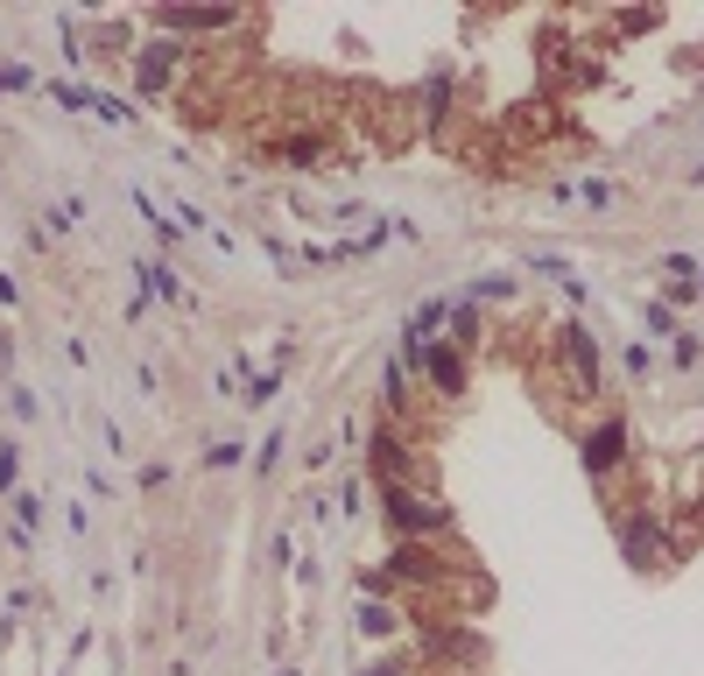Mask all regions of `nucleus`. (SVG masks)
Wrapping results in <instances>:
<instances>
[{
  "instance_id": "16",
  "label": "nucleus",
  "mask_w": 704,
  "mask_h": 676,
  "mask_svg": "<svg viewBox=\"0 0 704 676\" xmlns=\"http://www.w3.org/2000/svg\"><path fill=\"white\" fill-rule=\"evenodd\" d=\"M472 296H486V304H493V296H515V275H479Z\"/></svg>"
},
{
  "instance_id": "9",
  "label": "nucleus",
  "mask_w": 704,
  "mask_h": 676,
  "mask_svg": "<svg viewBox=\"0 0 704 676\" xmlns=\"http://www.w3.org/2000/svg\"><path fill=\"white\" fill-rule=\"evenodd\" d=\"M359 627H367V635H395L402 613H395V606H381V599H367V606H359Z\"/></svg>"
},
{
  "instance_id": "21",
  "label": "nucleus",
  "mask_w": 704,
  "mask_h": 676,
  "mask_svg": "<svg viewBox=\"0 0 704 676\" xmlns=\"http://www.w3.org/2000/svg\"><path fill=\"white\" fill-rule=\"evenodd\" d=\"M697 296H704V282H697Z\"/></svg>"
},
{
  "instance_id": "6",
  "label": "nucleus",
  "mask_w": 704,
  "mask_h": 676,
  "mask_svg": "<svg viewBox=\"0 0 704 676\" xmlns=\"http://www.w3.org/2000/svg\"><path fill=\"white\" fill-rule=\"evenodd\" d=\"M176 64H184V42L176 36H162V42H148V50H134V85H141L148 99L162 93V85L176 78Z\"/></svg>"
},
{
  "instance_id": "13",
  "label": "nucleus",
  "mask_w": 704,
  "mask_h": 676,
  "mask_svg": "<svg viewBox=\"0 0 704 676\" xmlns=\"http://www.w3.org/2000/svg\"><path fill=\"white\" fill-rule=\"evenodd\" d=\"M275 395H282V381H275V373H254L239 402H247V409H261V402H275Z\"/></svg>"
},
{
  "instance_id": "2",
  "label": "nucleus",
  "mask_w": 704,
  "mask_h": 676,
  "mask_svg": "<svg viewBox=\"0 0 704 676\" xmlns=\"http://www.w3.org/2000/svg\"><path fill=\"white\" fill-rule=\"evenodd\" d=\"M613 529H620V557L634 564V570H663V564L683 557L677 529H669L655 507H627V515H613Z\"/></svg>"
},
{
  "instance_id": "20",
  "label": "nucleus",
  "mask_w": 704,
  "mask_h": 676,
  "mask_svg": "<svg viewBox=\"0 0 704 676\" xmlns=\"http://www.w3.org/2000/svg\"><path fill=\"white\" fill-rule=\"evenodd\" d=\"M367 676H402V669H395V663H373V669H367Z\"/></svg>"
},
{
  "instance_id": "3",
  "label": "nucleus",
  "mask_w": 704,
  "mask_h": 676,
  "mask_svg": "<svg viewBox=\"0 0 704 676\" xmlns=\"http://www.w3.org/2000/svg\"><path fill=\"white\" fill-rule=\"evenodd\" d=\"M557 353H564V367H571V388H578V402H592V395H598V345H592V332H585L578 318L557 332Z\"/></svg>"
},
{
  "instance_id": "5",
  "label": "nucleus",
  "mask_w": 704,
  "mask_h": 676,
  "mask_svg": "<svg viewBox=\"0 0 704 676\" xmlns=\"http://www.w3.org/2000/svg\"><path fill=\"white\" fill-rule=\"evenodd\" d=\"M620 465H627V423H620V416H606V423L585 438V479H592V487H606Z\"/></svg>"
},
{
  "instance_id": "1",
  "label": "nucleus",
  "mask_w": 704,
  "mask_h": 676,
  "mask_svg": "<svg viewBox=\"0 0 704 676\" xmlns=\"http://www.w3.org/2000/svg\"><path fill=\"white\" fill-rule=\"evenodd\" d=\"M373 487H381V515H387L395 543H430V536L452 529V507L437 493H423L416 479H373Z\"/></svg>"
},
{
  "instance_id": "12",
  "label": "nucleus",
  "mask_w": 704,
  "mask_h": 676,
  "mask_svg": "<svg viewBox=\"0 0 704 676\" xmlns=\"http://www.w3.org/2000/svg\"><path fill=\"white\" fill-rule=\"evenodd\" d=\"M641 318H649V332H655V339H669V345L683 339V324L669 318V304H649V310H641Z\"/></svg>"
},
{
  "instance_id": "4",
  "label": "nucleus",
  "mask_w": 704,
  "mask_h": 676,
  "mask_svg": "<svg viewBox=\"0 0 704 676\" xmlns=\"http://www.w3.org/2000/svg\"><path fill=\"white\" fill-rule=\"evenodd\" d=\"M233 8H148V28L156 36H212V28H233Z\"/></svg>"
},
{
  "instance_id": "7",
  "label": "nucleus",
  "mask_w": 704,
  "mask_h": 676,
  "mask_svg": "<svg viewBox=\"0 0 704 676\" xmlns=\"http://www.w3.org/2000/svg\"><path fill=\"white\" fill-rule=\"evenodd\" d=\"M423 373L437 381V395H444V402H452V395H466V353H458V345L430 339V353H423Z\"/></svg>"
},
{
  "instance_id": "18",
  "label": "nucleus",
  "mask_w": 704,
  "mask_h": 676,
  "mask_svg": "<svg viewBox=\"0 0 704 676\" xmlns=\"http://www.w3.org/2000/svg\"><path fill=\"white\" fill-rule=\"evenodd\" d=\"M22 85H36V78H28L22 64H0V93H22Z\"/></svg>"
},
{
  "instance_id": "8",
  "label": "nucleus",
  "mask_w": 704,
  "mask_h": 676,
  "mask_svg": "<svg viewBox=\"0 0 704 676\" xmlns=\"http://www.w3.org/2000/svg\"><path fill=\"white\" fill-rule=\"evenodd\" d=\"M134 268H141L148 296H162V304H190V290H184V275H176V268H162V261H134Z\"/></svg>"
},
{
  "instance_id": "17",
  "label": "nucleus",
  "mask_w": 704,
  "mask_h": 676,
  "mask_svg": "<svg viewBox=\"0 0 704 676\" xmlns=\"http://www.w3.org/2000/svg\"><path fill=\"white\" fill-rule=\"evenodd\" d=\"M205 465H219V472H226V465H239V444H233V438L212 444V451H205Z\"/></svg>"
},
{
  "instance_id": "14",
  "label": "nucleus",
  "mask_w": 704,
  "mask_h": 676,
  "mask_svg": "<svg viewBox=\"0 0 704 676\" xmlns=\"http://www.w3.org/2000/svg\"><path fill=\"white\" fill-rule=\"evenodd\" d=\"M669 359H677V373H691L697 359H704V345H697V332H683L677 345H669Z\"/></svg>"
},
{
  "instance_id": "19",
  "label": "nucleus",
  "mask_w": 704,
  "mask_h": 676,
  "mask_svg": "<svg viewBox=\"0 0 704 676\" xmlns=\"http://www.w3.org/2000/svg\"><path fill=\"white\" fill-rule=\"evenodd\" d=\"M14 304V275H0V310H8Z\"/></svg>"
},
{
  "instance_id": "11",
  "label": "nucleus",
  "mask_w": 704,
  "mask_h": 676,
  "mask_svg": "<svg viewBox=\"0 0 704 676\" xmlns=\"http://www.w3.org/2000/svg\"><path fill=\"white\" fill-rule=\"evenodd\" d=\"M134 205H141V219H148V233H156V239H162V247H176V239H184V225H170V219H162V212H156V205H148V198H134Z\"/></svg>"
},
{
  "instance_id": "10",
  "label": "nucleus",
  "mask_w": 704,
  "mask_h": 676,
  "mask_svg": "<svg viewBox=\"0 0 704 676\" xmlns=\"http://www.w3.org/2000/svg\"><path fill=\"white\" fill-rule=\"evenodd\" d=\"M14 472H22V444L0 438V493H8V501H14Z\"/></svg>"
},
{
  "instance_id": "15",
  "label": "nucleus",
  "mask_w": 704,
  "mask_h": 676,
  "mask_svg": "<svg viewBox=\"0 0 704 676\" xmlns=\"http://www.w3.org/2000/svg\"><path fill=\"white\" fill-rule=\"evenodd\" d=\"M92 113H99V120H120V127L134 120V113H127V99H113V93H92Z\"/></svg>"
}]
</instances>
